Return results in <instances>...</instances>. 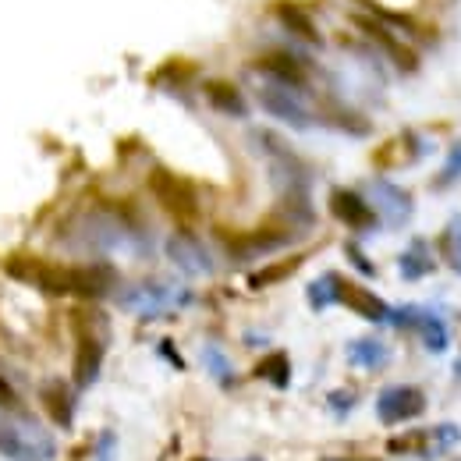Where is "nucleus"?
I'll use <instances>...</instances> for the list:
<instances>
[{"label":"nucleus","instance_id":"12","mask_svg":"<svg viewBox=\"0 0 461 461\" xmlns=\"http://www.w3.org/2000/svg\"><path fill=\"white\" fill-rule=\"evenodd\" d=\"M373 199H376V213H384V221L391 224V228H402V224H408V217H411V195L404 192V188H398L394 181H376L373 185Z\"/></svg>","mask_w":461,"mask_h":461},{"label":"nucleus","instance_id":"3","mask_svg":"<svg viewBox=\"0 0 461 461\" xmlns=\"http://www.w3.org/2000/svg\"><path fill=\"white\" fill-rule=\"evenodd\" d=\"M394 455H404V451H415L419 458L433 461L444 458L447 451L461 447V426L458 422H440V426H429V429H411L404 437H394L387 444Z\"/></svg>","mask_w":461,"mask_h":461},{"label":"nucleus","instance_id":"4","mask_svg":"<svg viewBox=\"0 0 461 461\" xmlns=\"http://www.w3.org/2000/svg\"><path fill=\"white\" fill-rule=\"evenodd\" d=\"M149 188H153V195L160 199V206H164L171 217H177V221H195V217H199L195 188H192L188 181H181L177 174L157 167V171L149 174Z\"/></svg>","mask_w":461,"mask_h":461},{"label":"nucleus","instance_id":"18","mask_svg":"<svg viewBox=\"0 0 461 461\" xmlns=\"http://www.w3.org/2000/svg\"><path fill=\"white\" fill-rule=\"evenodd\" d=\"M259 68L267 71V75H274L277 78V86H288V89H298V86H305V71H302V64L288 54H267V58L259 60Z\"/></svg>","mask_w":461,"mask_h":461},{"label":"nucleus","instance_id":"14","mask_svg":"<svg viewBox=\"0 0 461 461\" xmlns=\"http://www.w3.org/2000/svg\"><path fill=\"white\" fill-rule=\"evenodd\" d=\"M411 327L419 330V341L429 348L433 355L447 351V345H451L447 323H444V320H440L437 312H429V309H411Z\"/></svg>","mask_w":461,"mask_h":461},{"label":"nucleus","instance_id":"22","mask_svg":"<svg viewBox=\"0 0 461 461\" xmlns=\"http://www.w3.org/2000/svg\"><path fill=\"white\" fill-rule=\"evenodd\" d=\"M341 274H323L312 288H309V302H312V309H327V305H334V302H341Z\"/></svg>","mask_w":461,"mask_h":461},{"label":"nucleus","instance_id":"21","mask_svg":"<svg viewBox=\"0 0 461 461\" xmlns=\"http://www.w3.org/2000/svg\"><path fill=\"white\" fill-rule=\"evenodd\" d=\"M277 14H281V22L288 25L298 40H305V43H320V32H316V25L309 22V14H305V11L291 7V4H281V7H277Z\"/></svg>","mask_w":461,"mask_h":461},{"label":"nucleus","instance_id":"24","mask_svg":"<svg viewBox=\"0 0 461 461\" xmlns=\"http://www.w3.org/2000/svg\"><path fill=\"white\" fill-rule=\"evenodd\" d=\"M298 263H302V259L294 256V259H285V263H277V267H270V270H259V274H256L249 285H252V288H267V285H277V281H285L288 274H294V270H298Z\"/></svg>","mask_w":461,"mask_h":461},{"label":"nucleus","instance_id":"7","mask_svg":"<svg viewBox=\"0 0 461 461\" xmlns=\"http://www.w3.org/2000/svg\"><path fill=\"white\" fill-rule=\"evenodd\" d=\"M167 259H171L177 270H185L188 277H203V274L213 270L210 249L195 234H188V230H174L171 238H167Z\"/></svg>","mask_w":461,"mask_h":461},{"label":"nucleus","instance_id":"9","mask_svg":"<svg viewBox=\"0 0 461 461\" xmlns=\"http://www.w3.org/2000/svg\"><path fill=\"white\" fill-rule=\"evenodd\" d=\"M259 104L267 107V114H274L277 121L291 124V128H309L312 124V111L302 104V96H294V89H288V86L259 89Z\"/></svg>","mask_w":461,"mask_h":461},{"label":"nucleus","instance_id":"28","mask_svg":"<svg viewBox=\"0 0 461 461\" xmlns=\"http://www.w3.org/2000/svg\"><path fill=\"white\" fill-rule=\"evenodd\" d=\"M241 461H263V458H241Z\"/></svg>","mask_w":461,"mask_h":461},{"label":"nucleus","instance_id":"8","mask_svg":"<svg viewBox=\"0 0 461 461\" xmlns=\"http://www.w3.org/2000/svg\"><path fill=\"white\" fill-rule=\"evenodd\" d=\"M330 213H334V221H341L351 230H373L380 221V213L355 188H334L330 192Z\"/></svg>","mask_w":461,"mask_h":461},{"label":"nucleus","instance_id":"20","mask_svg":"<svg viewBox=\"0 0 461 461\" xmlns=\"http://www.w3.org/2000/svg\"><path fill=\"white\" fill-rule=\"evenodd\" d=\"M440 256L461 277V217H451L440 230Z\"/></svg>","mask_w":461,"mask_h":461},{"label":"nucleus","instance_id":"5","mask_svg":"<svg viewBox=\"0 0 461 461\" xmlns=\"http://www.w3.org/2000/svg\"><path fill=\"white\" fill-rule=\"evenodd\" d=\"M422 411H426V394H422V387H411V384L384 387L380 398H376V419H380L384 426L415 422Z\"/></svg>","mask_w":461,"mask_h":461},{"label":"nucleus","instance_id":"27","mask_svg":"<svg viewBox=\"0 0 461 461\" xmlns=\"http://www.w3.org/2000/svg\"><path fill=\"white\" fill-rule=\"evenodd\" d=\"M323 461H380V458H358L355 455V458H323Z\"/></svg>","mask_w":461,"mask_h":461},{"label":"nucleus","instance_id":"2","mask_svg":"<svg viewBox=\"0 0 461 461\" xmlns=\"http://www.w3.org/2000/svg\"><path fill=\"white\" fill-rule=\"evenodd\" d=\"M0 455L11 461H54L58 440L32 415L0 411Z\"/></svg>","mask_w":461,"mask_h":461},{"label":"nucleus","instance_id":"10","mask_svg":"<svg viewBox=\"0 0 461 461\" xmlns=\"http://www.w3.org/2000/svg\"><path fill=\"white\" fill-rule=\"evenodd\" d=\"M100 366H104V341H96V334H78L75 341V366H71V380L78 391L93 387L96 376H100Z\"/></svg>","mask_w":461,"mask_h":461},{"label":"nucleus","instance_id":"16","mask_svg":"<svg viewBox=\"0 0 461 461\" xmlns=\"http://www.w3.org/2000/svg\"><path fill=\"white\" fill-rule=\"evenodd\" d=\"M348 362L358 366V369H384L391 362V348L384 345L380 338H358L348 345Z\"/></svg>","mask_w":461,"mask_h":461},{"label":"nucleus","instance_id":"25","mask_svg":"<svg viewBox=\"0 0 461 461\" xmlns=\"http://www.w3.org/2000/svg\"><path fill=\"white\" fill-rule=\"evenodd\" d=\"M455 181H461V139L447 149V160H444V167L437 174V188H447Z\"/></svg>","mask_w":461,"mask_h":461},{"label":"nucleus","instance_id":"19","mask_svg":"<svg viewBox=\"0 0 461 461\" xmlns=\"http://www.w3.org/2000/svg\"><path fill=\"white\" fill-rule=\"evenodd\" d=\"M40 402H43V411L58 422V426H71V394H68V384H60V380H54V384H47L43 391H40Z\"/></svg>","mask_w":461,"mask_h":461},{"label":"nucleus","instance_id":"23","mask_svg":"<svg viewBox=\"0 0 461 461\" xmlns=\"http://www.w3.org/2000/svg\"><path fill=\"white\" fill-rule=\"evenodd\" d=\"M259 376H267L274 387H288L291 380V362L285 351H274V355H267L263 362H259V369H256Z\"/></svg>","mask_w":461,"mask_h":461},{"label":"nucleus","instance_id":"17","mask_svg":"<svg viewBox=\"0 0 461 461\" xmlns=\"http://www.w3.org/2000/svg\"><path fill=\"white\" fill-rule=\"evenodd\" d=\"M398 267H402L404 281H422V277H429V274H433V267H437L433 249H429L426 241H411L402 256H398Z\"/></svg>","mask_w":461,"mask_h":461},{"label":"nucleus","instance_id":"11","mask_svg":"<svg viewBox=\"0 0 461 461\" xmlns=\"http://www.w3.org/2000/svg\"><path fill=\"white\" fill-rule=\"evenodd\" d=\"M355 22H358V29H362L366 36H373V43H376V47H384V54L394 60L402 71H415V68H419L415 54H411L402 40H398V36L387 29V22H380L376 14H373V18H355Z\"/></svg>","mask_w":461,"mask_h":461},{"label":"nucleus","instance_id":"15","mask_svg":"<svg viewBox=\"0 0 461 461\" xmlns=\"http://www.w3.org/2000/svg\"><path fill=\"white\" fill-rule=\"evenodd\" d=\"M206 100H210L213 111H221V114H228V117L249 114V104H245V96L238 93V86H230V82H224V78L206 82Z\"/></svg>","mask_w":461,"mask_h":461},{"label":"nucleus","instance_id":"1","mask_svg":"<svg viewBox=\"0 0 461 461\" xmlns=\"http://www.w3.org/2000/svg\"><path fill=\"white\" fill-rule=\"evenodd\" d=\"M7 274L47 294H78L100 298L114 288V270L107 267H54L40 259H7Z\"/></svg>","mask_w":461,"mask_h":461},{"label":"nucleus","instance_id":"13","mask_svg":"<svg viewBox=\"0 0 461 461\" xmlns=\"http://www.w3.org/2000/svg\"><path fill=\"white\" fill-rule=\"evenodd\" d=\"M341 305H348L351 312H358L369 323H387L391 320V305L380 294H373L369 288H358V285H348V281H341Z\"/></svg>","mask_w":461,"mask_h":461},{"label":"nucleus","instance_id":"26","mask_svg":"<svg viewBox=\"0 0 461 461\" xmlns=\"http://www.w3.org/2000/svg\"><path fill=\"white\" fill-rule=\"evenodd\" d=\"M206 366L213 369V376H221V380H230V362H228V355H221L217 348H206Z\"/></svg>","mask_w":461,"mask_h":461},{"label":"nucleus","instance_id":"6","mask_svg":"<svg viewBox=\"0 0 461 461\" xmlns=\"http://www.w3.org/2000/svg\"><path fill=\"white\" fill-rule=\"evenodd\" d=\"M177 302H188V294L171 285H160V281H142L121 294V305L139 316H160L167 305H177Z\"/></svg>","mask_w":461,"mask_h":461}]
</instances>
